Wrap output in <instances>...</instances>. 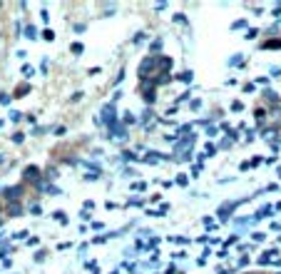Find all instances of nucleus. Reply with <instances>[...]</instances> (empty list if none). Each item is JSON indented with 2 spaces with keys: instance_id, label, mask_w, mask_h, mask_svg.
<instances>
[{
  "instance_id": "16",
  "label": "nucleus",
  "mask_w": 281,
  "mask_h": 274,
  "mask_svg": "<svg viewBox=\"0 0 281 274\" xmlns=\"http://www.w3.org/2000/svg\"><path fill=\"white\" fill-rule=\"evenodd\" d=\"M18 195H23V190H18V187L15 190H8V197H18Z\"/></svg>"
},
{
  "instance_id": "22",
  "label": "nucleus",
  "mask_w": 281,
  "mask_h": 274,
  "mask_svg": "<svg viewBox=\"0 0 281 274\" xmlns=\"http://www.w3.org/2000/svg\"><path fill=\"white\" fill-rule=\"evenodd\" d=\"M239 170H241V172H246V170H251V162H241V165H239Z\"/></svg>"
},
{
  "instance_id": "27",
  "label": "nucleus",
  "mask_w": 281,
  "mask_h": 274,
  "mask_svg": "<svg viewBox=\"0 0 281 274\" xmlns=\"http://www.w3.org/2000/svg\"><path fill=\"white\" fill-rule=\"evenodd\" d=\"M207 135L214 137V135H216V127H211V125H209V127H207Z\"/></svg>"
},
{
  "instance_id": "15",
  "label": "nucleus",
  "mask_w": 281,
  "mask_h": 274,
  "mask_svg": "<svg viewBox=\"0 0 281 274\" xmlns=\"http://www.w3.org/2000/svg\"><path fill=\"white\" fill-rule=\"evenodd\" d=\"M254 115H256V120H261V117H266V110H261V107H256V112H254Z\"/></svg>"
},
{
  "instance_id": "2",
  "label": "nucleus",
  "mask_w": 281,
  "mask_h": 274,
  "mask_svg": "<svg viewBox=\"0 0 281 274\" xmlns=\"http://www.w3.org/2000/svg\"><path fill=\"white\" fill-rule=\"evenodd\" d=\"M115 112H117V110H115V105H105V107H102V112H100V117H97V122H105V125H110V127H112V125H115Z\"/></svg>"
},
{
  "instance_id": "3",
  "label": "nucleus",
  "mask_w": 281,
  "mask_h": 274,
  "mask_svg": "<svg viewBox=\"0 0 281 274\" xmlns=\"http://www.w3.org/2000/svg\"><path fill=\"white\" fill-rule=\"evenodd\" d=\"M239 205V202H226V205H221V209H219V219H226L231 212H234V207Z\"/></svg>"
},
{
  "instance_id": "7",
  "label": "nucleus",
  "mask_w": 281,
  "mask_h": 274,
  "mask_svg": "<svg viewBox=\"0 0 281 274\" xmlns=\"http://www.w3.org/2000/svg\"><path fill=\"white\" fill-rule=\"evenodd\" d=\"M70 50H72V55H82V53H85V45H82V43H72Z\"/></svg>"
},
{
  "instance_id": "24",
  "label": "nucleus",
  "mask_w": 281,
  "mask_h": 274,
  "mask_svg": "<svg viewBox=\"0 0 281 274\" xmlns=\"http://www.w3.org/2000/svg\"><path fill=\"white\" fill-rule=\"evenodd\" d=\"M229 145H231V140H221V145H219V147H221V150H229Z\"/></svg>"
},
{
  "instance_id": "17",
  "label": "nucleus",
  "mask_w": 281,
  "mask_h": 274,
  "mask_svg": "<svg viewBox=\"0 0 281 274\" xmlns=\"http://www.w3.org/2000/svg\"><path fill=\"white\" fill-rule=\"evenodd\" d=\"M55 219H60V222H63V224H68V217H65V214H63V212H55Z\"/></svg>"
},
{
  "instance_id": "25",
  "label": "nucleus",
  "mask_w": 281,
  "mask_h": 274,
  "mask_svg": "<svg viewBox=\"0 0 281 274\" xmlns=\"http://www.w3.org/2000/svg\"><path fill=\"white\" fill-rule=\"evenodd\" d=\"M82 207H85V212H90V209L95 207V202H92V200H87V202H85V205H82Z\"/></svg>"
},
{
  "instance_id": "23",
  "label": "nucleus",
  "mask_w": 281,
  "mask_h": 274,
  "mask_svg": "<svg viewBox=\"0 0 281 274\" xmlns=\"http://www.w3.org/2000/svg\"><path fill=\"white\" fill-rule=\"evenodd\" d=\"M202 107V100H192V110H199Z\"/></svg>"
},
{
  "instance_id": "13",
  "label": "nucleus",
  "mask_w": 281,
  "mask_h": 274,
  "mask_svg": "<svg viewBox=\"0 0 281 274\" xmlns=\"http://www.w3.org/2000/svg\"><path fill=\"white\" fill-rule=\"evenodd\" d=\"M241 28H246V20H236V23L231 25V30H241Z\"/></svg>"
},
{
  "instance_id": "12",
  "label": "nucleus",
  "mask_w": 281,
  "mask_h": 274,
  "mask_svg": "<svg viewBox=\"0 0 281 274\" xmlns=\"http://www.w3.org/2000/svg\"><path fill=\"white\" fill-rule=\"evenodd\" d=\"M187 182H189L187 175H179V177H177V185H179V187H187Z\"/></svg>"
},
{
  "instance_id": "10",
  "label": "nucleus",
  "mask_w": 281,
  "mask_h": 274,
  "mask_svg": "<svg viewBox=\"0 0 281 274\" xmlns=\"http://www.w3.org/2000/svg\"><path fill=\"white\" fill-rule=\"evenodd\" d=\"M132 190H135V192H144V190H147V182H144V180L135 182V185H132Z\"/></svg>"
},
{
  "instance_id": "4",
  "label": "nucleus",
  "mask_w": 281,
  "mask_h": 274,
  "mask_svg": "<svg viewBox=\"0 0 281 274\" xmlns=\"http://www.w3.org/2000/svg\"><path fill=\"white\" fill-rule=\"evenodd\" d=\"M112 137H120V140H127V130L122 127V125H112Z\"/></svg>"
},
{
  "instance_id": "11",
  "label": "nucleus",
  "mask_w": 281,
  "mask_h": 274,
  "mask_svg": "<svg viewBox=\"0 0 281 274\" xmlns=\"http://www.w3.org/2000/svg\"><path fill=\"white\" fill-rule=\"evenodd\" d=\"M241 110H244V105H241L239 100H234V102H231V112H241Z\"/></svg>"
},
{
  "instance_id": "28",
  "label": "nucleus",
  "mask_w": 281,
  "mask_h": 274,
  "mask_svg": "<svg viewBox=\"0 0 281 274\" xmlns=\"http://www.w3.org/2000/svg\"><path fill=\"white\" fill-rule=\"evenodd\" d=\"M274 212H281V202H276V205H274Z\"/></svg>"
},
{
  "instance_id": "21",
  "label": "nucleus",
  "mask_w": 281,
  "mask_h": 274,
  "mask_svg": "<svg viewBox=\"0 0 281 274\" xmlns=\"http://www.w3.org/2000/svg\"><path fill=\"white\" fill-rule=\"evenodd\" d=\"M144 100H147V102H154V92H152V90H149V92H144Z\"/></svg>"
},
{
  "instance_id": "19",
  "label": "nucleus",
  "mask_w": 281,
  "mask_h": 274,
  "mask_svg": "<svg viewBox=\"0 0 281 274\" xmlns=\"http://www.w3.org/2000/svg\"><path fill=\"white\" fill-rule=\"evenodd\" d=\"M43 38H45V40H55V33H53V30H45V35H43Z\"/></svg>"
},
{
  "instance_id": "1",
  "label": "nucleus",
  "mask_w": 281,
  "mask_h": 274,
  "mask_svg": "<svg viewBox=\"0 0 281 274\" xmlns=\"http://www.w3.org/2000/svg\"><path fill=\"white\" fill-rule=\"evenodd\" d=\"M157 70H164L159 68V58H154V55H149V58H144L140 63V68H137V75H140V80H149Z\"/></svg>"
},
{
  "instance_id": "20",
  "label": "nucleus",
  "mask_w": 281,
  "mask_h": 274,
  "mask_svg": "<svg viewBox=\"0 0 281 274\" xmlns=\"http://www.w3.org/2000/svg\"><path fill=\"white\" fill-rule=\"evenodd\" d=\"M179 80H184V82H189V80H192V72H182V75H179Z\"/></svg>"
},
{
  "instance_id": "9",
  "label": "nucleus",
  "mask_w": 281,
  "mask_h": 274,
  "mask_svg": "<svg viewBox=\"0 0 281 274\" xmlns=\"http://www.w3.org/2000/svg\"><path fill=\"white\" fill-rule=\"evenodd\" d=\"M28 92H30V85H20V87L15 90V95H18V97H23V95H28Z\"/></svg>"
},
{
  "instance_id": "5",
  "label": "nucleus",
  "mask_w": 281,
  "mask_h": 274,
  "mask_svg": "<svg viewBox=\"0 0 281 274\" xmlns=\"http://www.w3.org/2000/svg\"><path fill=\"white\" fill-rule=\"evenodd\" d=\"M261 50H281V40H266L261 45Z\"/></svg>"
},
{
  "instance_id": "26",
  "label": "nucleus",
  "mask_w": 281,
  "mask_h": 274,
  "mask_svg": "<svg viewBox=\"0 0 281 274\" xmlns=\"http://www.w3.org/2000/svg\"><path fill=\"white\" fill-rule=\"evenodd\" d=\"M33 214H43V207H38V205H33V209H30Z\"/></svg>"
},
{
  "instance_id": "6",
  "label": "nucleus",
  "mask_w": 281,
  "mask_h": 274,
  "mask_svg": "<svg viewBox=\"0 0 281 274\" xmlns=\"http://www.w3.org/2000/svg\"><path fill=\"white\" fill-rule=\"evenodd\" d=\"M35 177H40V167H30V170H25V180H35Z\"/></svg>"
},
{
  "instance_id": "8",
  "label": "nucleus",
  "mask_w": 281,
  "mask_h": 274,
  "mask_svg": "<svg viewBox=\"0 0 281 274\" xmlns=\"http://www.w3.org/2000/svg\"><path fill=\"white\" fill-rule=\"evenodd\" d=\"M149 50H152V55H154V53H159V50H162V38H157V40H152V45H149Z\"/></svg>"
},
{
  "instance_id": "18",
  "label": "nucleus",
  "mask_w": 281,
  "mask_h": 274,
  "mask_svg": "<svg viewBox=\"0 0 281 274\" xmlns=\"http://www.w3.org/2000/svg\"><path fill=\"white\" fill-rule=\"evenodd\" d=\"M204 147H207V150H204V152H207V155H214V152H216V147H214V145H211V142H207V145H204Z\"/></svg>"
},
{
  "instance_id": "14",
  "label": "nucleus",
  "mask_w": 281,
  "mask_h": 274,
  "mask_svg": "<svg viewBox=\"0 0 281 274\" xmlns=\"http://www.w3.org/2000/svg\"><path fill=\"white\" fill-rule=\"evenodd\" d=\"M92 229H95V232H102V229H105V222H92Z\"/></svg>"
}]
</instances>
